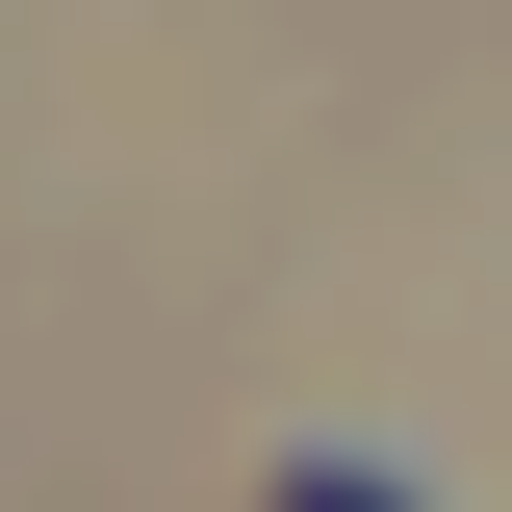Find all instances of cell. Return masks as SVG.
<instances>
[{"label":"cell","mask_w":512,"mask_h":512,"mask_svg":"<svg viewBox=\"0 0 512 512\" xmlns=\"http://www.w3.org/2000/svg\"><path fill=\"white\" fill-rule=\"evenodd\" d=\"M282 512H410V487H384V461H282Z\"/></svg>","instance_id":"6da1fadb"}]
</instances>
